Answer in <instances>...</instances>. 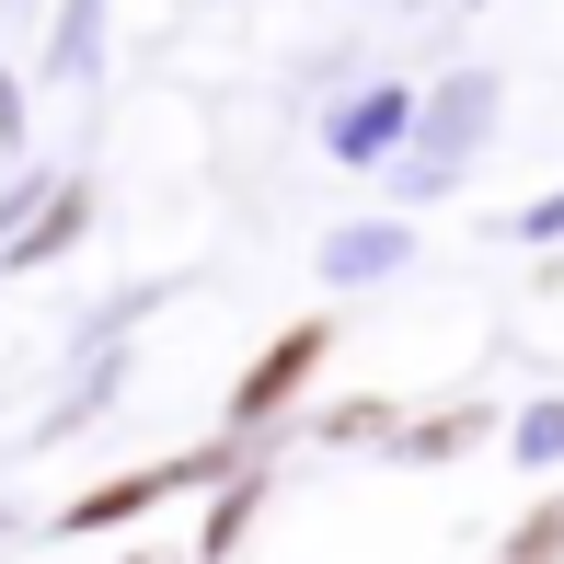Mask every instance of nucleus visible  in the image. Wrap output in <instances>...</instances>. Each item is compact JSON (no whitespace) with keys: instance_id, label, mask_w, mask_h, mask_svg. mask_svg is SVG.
Returning a JSON list of instances; mask_svg holds the SVG:
<instances>
[{"instance_id":"obj_1","label":"nucleus","mask_w":564,"mask_h":564,"mask_svg":"<svg viewBox=\"0 0 564 564\" xmlns=\"http://www.w3.org/2000/svg\"><path fill=\"white\" fill-rule=\"evenodd\" d=\"M312 357H323V335H312V323H300V335H289V346H276V357H265V369H253V380H242V415H265V403H276V392H300V380H312Z\"/></svg>"},{"instance_id":"obj_2","label":"nucleus","mask_w":564,"mask_h":564,"mask_svg":"<svg viewBox=\"0 0 564 564\" xmlns=\"http://www.w3.org/2000/svg\"><path fill=\"white\" fill-rule=\"evenodd\" d=\"M564 553V507H542V519H530V542H519V564H553Z\"/></svg>"}]
</instances>
